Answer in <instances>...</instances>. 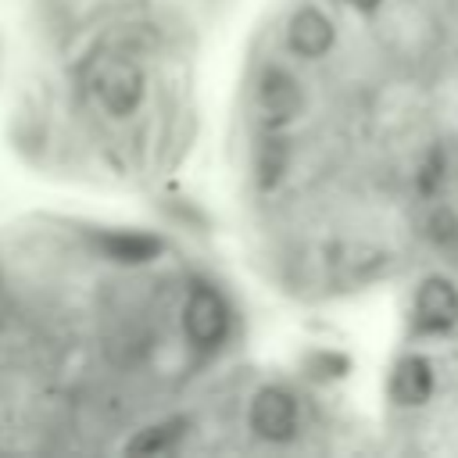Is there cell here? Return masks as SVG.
Masks as SVG:
<instances>
[{
	"mask_svg": "<svg viewBox=\"0 0 458 458\" xmlns=\"http://www.w3.org/2000/svg\"><path fill=\"white\" fill-rule=\"evenodd\" d=\"M182 329L197 347H218L229 333V308L218 290L193 286L182 304Z\"/></svg>",
	"mask_w": 458,
	"mask_h": 458,
	"instance_id": "obj_2",
	"label": "cell"
},
{
	"mask_svg": "<svg viewBox=\"0 0 458 458\" xmlns=\"http://www.w3.org/2000/svg\"><path fill=\"white\" fill-rule=\"evenodd\" d=\"M258 104H261L265 118H272V122H290V118L301 111L304 97H301V86H297L293 75L272 68V72H265L261 82H258Z\"/></svg>",
	"mask_w": 458,
	"mask_h": 458,
	"instance_id": "obj_5",
	"label": "cell"
},
{
	"mask_svg": "<svg viewBox=\"0 0 458 458\" xmlns=\"http://www.w3.org/2000/svg\"><path fill=\"white\" fill-rule=\"evenodd\" d=\"M415 318L422 329H447L458 318V290L447 279H426L415 293Z\"/></svg>",
	"mask_w": 458,
	"mask_h": 458,
	"instance_id": "obj_4",
	"label": "cell"
},
{
	"mask_svg": "<svg viewBox=\"0 0 458 458\" xmlns=\"http://www.w3.org/2000/svg\"><path fill=\"white\" fill-rule=\"evenodd\" d=\"M104 247H107V254L118 258V261H150V258L161 250L157 240L140 236V233H111V236H104Z\"/></svg>",
	"mask_w": 458,
	"mask_h": 458,
	"instance_id": "obj_8",
	"label": "cell"
},
{
	"mask_svg": "<svg viewBox=\"0 0 458 458\" xmlns=\"http://www.w3.org/2000/svg\"><path fill=\"white\" fill-rule=\"evenodd\" d=\"M89 93L107 114H129L143 97V75L122 57H100L89 64Z\"/></svg>",
	"mask_w": 458,
	"mask_h": 458,
	"instance_id": "obj_1",
	"label": "cell"
},
{
	"mask_svg": "<svg viewBox=\"0 0 458 458\" xmlns=\"http://www.w3.org/2000/svg\"><path fill=\"white\" fill-rule=\"evenodd\" d=\"M347 4H351V7H361V11H376L383 0H347Z\"/></svg>",
	"mask_w": 458,
	"mask_h": 458,
	"instance_id": "obj_10",
	"label": "cell"
},
{
	"mask_svg": "<svg viewBox=\"0 0 458 458\" xmlns=\"http://www.w3.org/2000/svg\"><path fill=\"white\" fill-rule=\"evenodd\" d=\"M286 36H290L293 54H301V57H322L333 47V25H329V18L318 7L293 11Z\"/></svg>",
	"mask_w": 458,
	"mask_h": 458,
	"instance_id": "obj_6",
	"label": "cell"
},
{
	"mask_svg": "<svg viewBox=\"0 0 458 458\" xmlns=\"http://www.w3.org/2000/svg\"><path fill=\"white\" fill-rule=\"evenodd\" d=\"M297 404L286 390H261L250 404V426L265 440H290L297 433Z\"/></svg>",
	"mask_w": 458,
	"mask_h": 458,
	"instance_id": "obj_3",
	"label": "cell"
},
{
	"mask_svg": "<svg viewBox=\"0 0 458 458\" xmlns=\"http://www.w3.org/2000/svg\"><path fill=\"white\" fill-rule=\"evenodd\" d=\"M179 437H182V422H157V426L140 429L129 440V451H168V447H175Z\"/></svg>",
	"mask_w": 458,
	"mask_h": 458,
	"instance_id": "obj_9",
	"label": "cell"
},
{
	"mask_svg": "<svg viewBox=\"0 0 458 458\" xmlns=\"http://www.w3.org/2000/svg\"><path fill=\"white\" fill-rule=\"evenodd\" d=\"M390 394L397 404H422L433 394V369L422 358L397 361V369L390 376Z\"/></svg>",
	"mask_w": 458,
	"mask_h": 458,
	"instance_id": "obj_7",
	"label": "cell"
}]
</instances>
